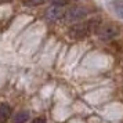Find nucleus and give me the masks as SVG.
Listing matches in <instances>:
<instances>
[{
    "label": "nucleus",
    "instance_id": "3",
    "mask_svg": "<svg viewBox=\"0 0 123 123\" xmlns=\"http://www.w3.org/2000/svg\"><path fill=\"white\" fill-rule=\"evenodd\" d=\"M64 15H65V19H67L68 22H76V21L83 19L87 15V10L84 7H80V6L71 7L67 12H64Z\"/></svg>",
    "mask_w": 123,
    "mask_h": 123
},
{
    "label": "nucleus",
    "instance_id": "1",
    "mask_svg": "<svg viewBox=\"0 0 123 123\" xmlns=\"http://www.w3.org/2000/svg\"><path fill=\"white\" fill-rule=\"evenodd\" d=\"M100 19H90L87 22H83V24H76L73 25L72 28L69 29V37L71 39H75V40H79V39H83L86 37L89 33L94 32L98 29L100 26Z\"/></svg>",
    "mask_w": 123,
    "mask_h": 123
},
{
    "label": "nucleus",
    "instance_id": "9",
    "mask_svg": "<svg viewBox=\"0 0 123 123\" xmlns=\"http://www.w3.org/2000/svg\"><path fill=\"white\" fill-rule=\"evenodd\" d=\"M51 3H53L54 6L62 7V6H65V4H68V3H69V0H51Z\"/></svg>",
    "mask_w": 123,
    "mask_h": 123
},
{
    "label": "nucleus",
    "instance_id": "4",
    "mask_svg": "<svg viewBox=\"0 0 123 123\" xmlns=\"http://www.w3.org/2000/svg\"><path fill=\"white\" fill-rule=\"evenodd\" d=\"M62 15H64L62 8L60 6H54V4L46 11V18H47L49 21H58Z\"/></svg>",
    "mask_w": 123,
    "mask_h": 123
},
{
    "label": "nucleus",
    "instance_id": "6",
    "mask_svg": "<svg viewBox=\"0 0 123 123\" xmlns=\"http://www.w3.org/2000/svg\"><path fill=\"white\" fill-rule=\"evenodd\" d=\"M29 119V113L26 111H21L15 113V116H14V123H25L26 120Z\"/></svg>",
    "mask_w": 123,
    "mask_h": 123
},
{
    "label": "nucleus",
    "instance_id": "7",
    "mask_svg": "<svg viewBox=\"0 0 123 123\" xmlns=\"http://www.w3.org/2000/svg\"><path fill=\"white\" fill-rule=\"evenodd\" d=\"M46 0H25V4L28 6H39L42 3H44Z\"/></svg>",
    "mask_w": 123,
    "mask_h": 123
},
{
    "label": "nucleus",
    "instance_id": "2",
    "mask_svg": "<svg viewBox=\"0 0 123 123\" xmlns=\"http://www.w3.org/2000/svg\"><path fill=\"white\" fill-rule=\"evenodd\" d=\"M120 32L119 26L113 25V24H104V25H100L97 32L95 33L98 35V37L104 42H108V40H112L115 39L117 35Z\"/></svg>",
    "mask_w": 123,
    "mask_h": 123
},
{
    "label": "nucleus",
    "instance_id": "5",
    "mask_svg": "<svg viewBox=\"0 0 123 123\" xmlns=\"http://www.w3.org/2000/svg\"><path fill=\"white\" fill-rule=\"evenodd\" d=\"M11 116V108L8 104H0V123H6Z\"/></svg>",
    "mask_w": 123,
    "mask_h": 123
},
{
    "label": "nucleus",
    "instance_id": "10",
    "mask_svg": "<svg viewBox=\"0 0 123 123\" xmlns=\"http://www.w3.org/2000/svg\"><path fill=\"white\" fill-rule=\"evenodd\" d=\"M32 123H46V120L43 119V117H36Z\"/></svg>",
    "mask_w": 123,
    "mask_h": 123
},
{
    "label": "nucleus",
    "instance_id": "8",
    "mask_svg": "<svg viewBox=\"0 0 123 123\" xmlns=\"http://www.w3.org/2000/svg\"><path fill=\"white\" fill-rule=\"evenodd\" d=\"M115 10H116L117 14H119V15L123 18V3H119V1H116V3H115Z\"/></svg>",
    "mask_w": 123,
    "mask_h": 123
}]
</instances>
